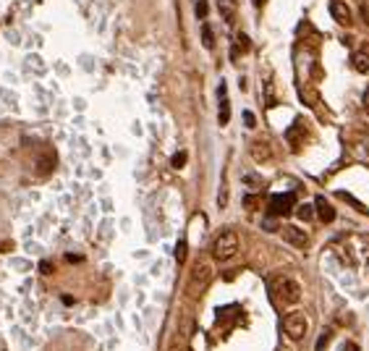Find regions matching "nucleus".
Returning a JSON list of instances; mask_svg holds the SVG:
<instances>
[{"label":"nucleus","instance_id":"9","mask_svg":"<svg viewBox=\"0 0 369 351\" xmlns=\"http://www.w3.org/2000/svg\"><path fill=\"white\" fill-rule=\"evenodd\" d=\"M314 210H317V215L322 223H333L335 220V210L330 207V202L325 200V197H317L314 200Z\"/></svg>","mask_w":369,"mask_h":351},{"label":"nucleus","instance_id":"8","mask_svg":"<svg viewBox=\"0 0 369 351\" xmlns=\"http://www.w3.org/2000/svg\"><path fill=\"white\" fill-rule=\"evenodd\" d=\"M283 239L291 244V247H299V249H304L306 244H309V236H306L301 228H296V225H285L283 228Z\"/></svg>","mask_w":369,"mask_h":351},{"label":"nucleus","instance_id":"4","mask_svg":"<svg viewBox=\"0 0 369 351\" xmlns=\"http://www.w3.org/2000/svg\"><path fill=\"white\" fill-rule=\"evenodd\" d=\"M306 330H309V320H306L304 312H291L283 317V333L291 341H301L306 335Z\"/></svg>","mask_w":369,"mask_h":351},{"label":"nucleus","instance_id":"22","mask_svg":"<svg viewBox=\"0 0 369 351\" xmlns=\"http://www.w3.org/2000/svg\"><path fill=\"white\" fill-rule=\"evenodd\" d=\"M243 181H246L249 186H259V184H262V178H259V176H246Z\"/></svg>","mask_w":369,"mask_h":351},{"label":"nucleus","instance_id":"26","mask_svg":"<svg viewBox=\"0 0 369 351\" xmlns=\"http://www.w3.org/2000/svg\"><path fill=\"white\" fill-rule=\"evenodd\" d=\"M364 108L369 110V87H366V92H364Z\"/></svg>","mask_w":369,"mask_h":351},{"label":"nucleus","instance_id":"21","mask_svg":"<svg viewBox=\"0 0 369 351\" xmlns=\"http://www.w3.org/2000/svg\"><path fill=\"white\" fill-rule=\"evenodd\" d=\"M183 163H186V152H176L173 155V168H183Z\"/></svg>","mask_w":369,"mask_h":351},{"label":"nucleus","instance_id":"10","mask_svg":"<svg viewBox=\"0 0 369 351\" xmlns=\"http://www.w3.org/2000/svg\"><path fill=\"white\" fill-rule=\"evenodd\" d=\"M218 97H220V115H218V121H220V126H225L228 118H230V105H228V97H225V84L218 87Z\"/></svg>","mask_w":369,"mask_h":351},{"label":"nucleus","instance_id":"17","mask_svg":"<svg viewBox=\"0 0 369 351\" xmlns=\"http://www.w3.org/2000/svg\"><path fill=\"white\" fill-rule=\"evenodd\" d=\"M265 97H267V108H272V105H275V87H272V82H267L265 84Z\"/></svg>","mask_w":369,"mask_h":351},{"label":"nucleus","instance_id":"14","mask_svg":"<svg viewBox=\"0 0 369 351\" xmlns=\"http://www.w3.org/2000/svg\"><path fill=\"white\" fill-rule=\"evenodd\" d=\"M218 11H220V16L225 21L233 19V3H230V0H218Z\"/></svg>","mask_w":369,"mask_h":351},{"label":"nucleus","instance_id":"11","mask_svg":"<svg viewBox=\"0 0 369 351\" xmlns=\"http://www.w3.org/2000/svg\"><path fill=\"white\" fill-rule=\"evenodd\" d=\"M236 40H238V48H236V50L230 48V58H236L238 53H249V50H252V40H249V34H243V32H241Z\"/></svg>","mask_w":369,"mask_h":351},{"label":"nucleus","instance_id":"23","mask_svg":"<svg viewBox=\"0 0 369 351\" xmlns=\"http://www.w3.org/2000/svg\"><path fill=\"white\" fill-rule=\"evenodd\" d=\"M361 16H364V21H366V26H369V6H366V3H361Z\"/></svg>","mask_w":369,"mask_h":351},{"label":"nucleus","instance_id":"16","mask_svg":"<svg viewBox=\"0 0 369 351\" xmlns=\"http://www.w3.org/2000/svg\"><path fill=\"white\" fill-rule=\"evenodd\" d=\"M296 215H299L301 220H312V215H314V205H301V207L296 210Z\"/></svg>","mask_w":369,"mask_h":351},{"label":"nucleus","instance_id":"6","mask_svg":"<svg viewBox=\"0 0 369 351\" xmlns=\"http://www.w3.org/2000/svg\"><path fill=\"white\" fill-rule=\"evenodd\" d=\"M294 210V194H275L270 200V212L272 215H288Z\"/></svg>","mask_w":369,"mask_h":351},{"label":"nucleus","instance_id":"25","mask_svg":"<svg viewBox=\"0 0 369 351\" xmlns=\"http://www.w3.org/2000/svg\"><path fill=\"white\" fill-rule=\"evenodd\" d=\"M278 225H272V220H265V231H275Z\"/></svg>","mask_w":369,"mask_h":351},{"label":"nucleus","instance_id":"20","mask_svg":"<svg viewBox=\"0 0 369 351\" xmlns=\"http://www.w3.org/2000/svg\"><path fill=\"white\" fill-rule=\"evenodd\" d=\"M327 341H330V330H325L319 335V341H317V351H325V346H327Z\"/></svg>","mask_w":369,"mask_h":351},{"label":"nucleus","instance_id":"5","mask_svg":"<svg viewBox=\"0 0 369 351\" xmlns=\"http://www.w3.org/2000/svg\"><path fill=\"white\" fill-rule=\"evenodd\" d=\"M330 13L341 26H351L353 24V13H351V8L343 3V0H330Z\"/></svg>","mask_w":369,"mask_h":351},{"label":"nucleus","instance_id":"12","mask_svg":"<svg viewBox=\"0 0 369 351\" xmlns=\"http://www.w3.org/2000/svg\"><path fill=\"white\" fill-rule=\"evenodd\" d=\"M353 68H356L359 73H369V53H356L353 55Z\"/></svg>","mask_w":369,"mask_h":351},{"label":"nucleus","instance_id":"7","mask_svg":"<svg viewBox=\"0 0 369 351\" xmlns=\"http://www.w3.org/2000/svg\"><path fill=\"white\" fill-rule=\"evenodd\" d=\"M249 155L257 163H267V160H272V144L267 139H257V142L249 144Z\"/></svg>","mask_w":369,"mask_h":351},{"label":"nucleus","instance_id":"18","mask_svg":"<svg viewBox=\"0 0 369 351\" xmlns=\"http://www.w3.org/2000/svg\"><path fill=\"white\" fill-rule=\"evenodd\" d=\"M243 126H249V129L257 126V115H254L252 110H243Z\"/></svg>","mask_w":369,"mask_h":351},{"label":"nucleus","instance_id":"13","mask_svg":"<svg viewBox=\"0 0 369 351\" xmlns=\"http://www.w3.org/2000/svg\"><path fill=\"white\" fill-rule=\"evenodd\" d=\"M202 45H204L207 50L215 48V32L210 29V24H202Z\"/></svg>","mask_w":369,"mask_h":351},{"label":"nucleus","instance_id":"1","mask_svg":"<svg viewBox=\"0 0 369 351\" xmlns=\"http://www.w3.org/2000/svg\"><path fill=\"white\" fill-rule=\"evenodd\" d=\"M270 288H272V296L278 299L280 304H296L301 299V286H299V281L288 278V276H275V278H270Z\"/></svg>","mask_w":369,"mask_h":351},{"label":"nucleus","instance_id":"2","mask_svg":"<svg viewBox=\"0 0 369 351\" xmlns=\"http://www.w3.org/2000/svg\"><path fill=\"white\" fill-rule=\"evenodd\" d=\"M212 278V265L207 262V259H199V262L191 267V276H189V288H186V294L189 296H199L207 288Z\"/></svg>","mask_w":369,"mask_h":351},{"label":"nucleus","instance_id":"27","mask_svg":"<svg viewBox=\"0 0 369 351\" xmlns=\"http://www.w3.org/2000/svg\"><path fill=\"white\" fill-rule=\"evenodd\" d=\"M254 3H257V6H265V0H254Z\"/></svg>","mask_w":369,"mask_h":351},{"label":"nucleus","instance_id":"15","mask_svg":"<svg viewBox=\"0 0 369 351\" xmlns=\"http://www.w3.org/2000/svg\"><path fill=\"white\" fill-rule=\"evenodd\" d=\"M186 249H189L186 239H181V241L176 244V259H178V262H186Z\"/></svg>","mask_w":369,"mask_h":351},{"label":"nucleus","instance_id":"19","mask_svg":"<svg viewBox=\"0 0 369 351\" xmlns=\"http://www.w3.org/2000/svg\"><path fill=\"white\" fill-rule=\"evenodd\" d=\"M196 19H207V0H199L196 3Z\"/></svg>","mask_w":369,"mask_h":351},{"label":"nucleus","instance_id":"3","mask_svg":"<svg viewBox=\"0 0 369 351\" xmlns=\"http://www.w3.org/2000/svg\"><path fill=\"white\" fill-rule=\"evenodd\" d=\"M236 252H238V236L233 231H220L215 236V241H212V257L215 259L225 262V259H230Z\"/></svg>","mask_w":369,"mask_h":351},{"label":"nucleus","instance_id":"24","mask_svg":"<svg viewBox=\"0 0 369 351\" xmlns=\"http://www.w3.org/2000/svg\"><path fill=\"white\" fill-rule=\"evenodd\" d=\"M39 270H42V272H53V265H50V262H42Z\"/></svg>","mask_w":369,"mask_h":351}]
</instances>
